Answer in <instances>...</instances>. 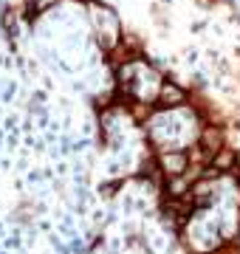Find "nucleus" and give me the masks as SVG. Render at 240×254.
<instances>
[{"label": "nucleus", "mask_w": 240, "mask_h": 254, "mask_svg": "<svg viewBox=\"0 0 240 254\" xmlns=\"http://www.w3.org/2000/svg\"><path fill=\"white\" fill-rule=\"evenodd\" d=\"M158 105L161 108H184V102H186V93L181 91V88H173V85H161V91H158Z\"/></svg>", "instance_id": "f257e3e1"}]
</instances>
